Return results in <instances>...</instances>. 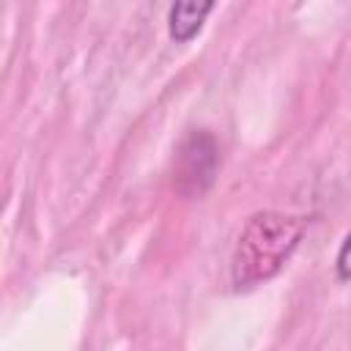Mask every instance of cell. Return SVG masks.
I'll return each mask as SVG.
<instances>
[{"instance_id": "cell-1", "label": "cell", "mask_w": 351, "mask_h": 351, "mask_svg": "<svg viewBox=\"0 0 351 351\" xmlns=\"http://www.w3.org/2000/svg\"><path fill=\"white\" fill-rule=\"evenodd\" d=\"M310 219L285 211H255L233 247L230 280L236 291L255 288L282 271L307 233Z\"/></svg>"}, {"instance_id": "cell-2", "label": "cell", "mask_w": 351, "mask_h": 351, "mask_svg": "<svg viewBox=\"0 0 351 351\" xmlns=\"http://www.w3.org/2000/svg\"><path fill=\"white\" fill-rule=\"evenodd\" d=\"M219 167V145L208 129H192L176 148L173 184L184 197H200L214 184Z\"/></svg>"}, {"instance_id": "cell-3", "label": "cell", "mask_w": 351, "mask_h": 351, "mask_svg": "<svg viewBox=\"0 0 351 351\" xmlns=\"http://www.w3.org/2000/svg\"><path fill=\"white\" fill-rule=\"evenodd\" d=\"M214 11V3H195V0H184V3H173L167 8V36L176 44H186L192 41L200 30L206 16Z\"/></svg>"}, {"instance_id": "cell-4", "label": "cell", "mask_w": 351, "mask_h": 351, "mask_svg": "<svg viewBox=\"0 0 351 351\" xmlns=\"http://www.w3.org/2000/svg\"><path fill=\"white\" fill-rule=\"evenodd\" d=\"M335 277L340 282H351V230L340 241V250L335 255Z\"/></svg>"}]
</instances>
